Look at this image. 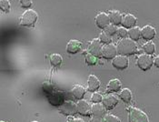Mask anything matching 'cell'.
I'll list each match as a JSON object with an SVG mask.
<instances>
[{"instance_id": "obj_8", "label": "cell", "mask_w": 159, "mask_h": 122, "mask_svg": "<svg viewBox=\"0 0 159 122\" xmlns=\"http://www.w3.org/2000/svg\"><path fill=\"white\" fill-rule=\"evenodd\" d=\"M96 24L100 29H104L106 26H107L110 24V18H109V15L105 12L98 13L95 18Z\"/></svg>"}, {"instance_id": "obj_2", "label": "cell", "mask_w": 159, "mask_h": 122, "mask_svg": "<svg viewBox=\"0 0 159 122\" xmlns=\"http://www.w3.org/2000/svg\"><path fill=\"white\" fill-rule=\"evenodd\" d=\"M37 13L33 9H27L25 11L20 18V25L23 26H33L37 21Z\"/></svg>"}, {"instance_id": "obj_28", "label": "cell", "mask_w": 159, "mask_h": 122, "mask_svg": "<svg viewBox=\"0 0 159 122\" xmlns=\"http://www.w3.org/2000/svg\"><path fill=\"white\" fill-rule=\"evenodd\" d=\"M0 8L4 12H8L10 10V2L8 0H0Z\"/></svg>"}, {"instance_id": "obj_33", "label": "cell", "mask_w": 159, "mask_h": 122, "mask_svg": "<svg viewBox=\"0 0 159 122\" xmlns=\"http://www.w3.org/2000/svg\"><path fill=\"white\" fill-rule=\"evenodd\" d=\"M154 65H155L157 68H159V56L155 58V59H154Z\"/></svg>"}, {"instance_id": "obj_20", "label": "cell", "mask_w": 159, "mask_h": 122, "mask_svg": "<svg viewBox=\"0 0 159 122\" xmlns=\"http://www.w3.org/2000/svg\"><path fill=\"white\" fill-rule=\"evenodd\" d=\"M49 101L52 105H61L64 102V95L62 93H50Z\"/></svg>"}, {"instance_id": "obj_6", "label": "cell", "mask_w": 159, "mask_h": 122, "mask_svg": "<svg viewBox=\"0 0 159 122\" xmlns=\"http://www.w3.org/2000/svg\"><path fill=\"white\" fill-rule=\"evenodd\" d=\"M117 48L114 44H107L103 46L102 57L106 59H113L117 55Z\"/></svg>"}, {"instance_id": "obj_32", "label": "cell", "mask_w": 159, "mask_h": 122, "mask_svg": "<svg viewBox=\"0 0 159 122\" xmlns=\"http://www.w3.org/2000/svg\"><path fill=\"white\" fill-rule=\"evenodd\" d=\"M32 3H33V0H20V5L24 8L30 7L32 6Z\"/></svg>"}, {"instance_id": "obj_29", "label": "cell", "mask_w": 159, "mask_h": 122, "mask_svg": "<svg viewBox=\"0 0 159 122\" xmlns=\"http://www.w3.org/2000/svg\"><path fill=\"white\" fill-rule=\"evenodd\" d=\"M103 122H120V120H119V118H117L115 115L108 114L103 118Z\"/></svg>"}, {"instance_id": "obj_3", "label": "cell", "mask_w": 159, "mask_h": 122, "mask_svg": "<svg viewBox=\"0 0 159 122\" xmlns=\"http://www.w3.org/2000/svg\"><path fill=\"white\" fill-rule=\"evenodd\" d=\"M129 122H149L147 115L139 109L132 108L128 115Z\"/></svg>"}, {"instance_id": "obj_35", "label": "cell", "mask_w": 159, "mask_h": 122, "mask_svg": "<svg viewBox=\"0 0 159 122\" xmlns=\"http://www.w3.org/2000/svg\"><path fill=\"white\" fill-rule=\"evenodd\" d=\"M67 122H84V120H81V119L72 118V119H70V120H69Z\"/></svg>"}, {"instance_id": "obj_36", "label": "cell", "mask_w": 159, "mask_h": 122, "mask_svg": "<svg viewBox=\"0 0 159 122\" xmlns=\"http://www.w3.org/2000/svg\"><path fill=\"white\" fill-rule=\"evenodd\" d=\"M1 122H7V121H3V120H2V121H1Z\"/></svg>"}, {"instance_id": "obj_30", "label": "cell", "mask_w": 159, "mask_h": 122, "mask_svg": "<svg viewBox=\"0 0 159 122\" xmlns=\"http://www.w3.org/2000/svg\"><path fill=\"white\" fill-rule=\"evenodd\" d=\"M103 98H104V97L102 96L101 93L96 91V92H93V95H92V97H91V101L94 102V103H100V102H102Z\"/></svg>"}, {"instance_id": "obj_15", "label": "cell", "mask_w": 159, "mask_h": 122, "mask_svg": "<svg viewBox=\"0 0 159 122\" xmlns=\"http://www.w3.org/2000/svg\"><path fill=\"white\" fill-rule=\"evenodd\" d=\"M136 17L132 14H126L123 16L122 19V26L125 27V28H131L134 27L136 25Z\"/></svg>"}, {"instance_id": "obj_21", "label": "cell", "mask_w": 159, "mask_h": 122, "mask_svg": "<svg viewBox=\"0 0 159 122\" xmlns=\"http://www.w3.org/2000/svg\"><path fill=\"white\" fill-rule=\"evenodd\" d=\"M119 98H121L125 103H129L133 98L132 91L129 88H123L119 93Z\"/></svg>"}, {"instance_id": "obj_13", "label": "cell", "mask_w": 159, "mask_h": 122, "mask_svg": "<svg viewBox=\"0 0 159 122\" xmlns=\"http://www.w3.org/2000/svg\"><path fill=\"white\" fill-rule=\"evenodd\" d=\"M156 34H157V31L155 27L150 25H147L143 28H141V36L146 40H148V41L152 40L156 37Z\"/></svg>"}, {"instance_id": "obj_16", "label": "cell", "mask_w": 159, "mask_h": 122, "mask_svg": "<svg viewBox=\"0 0 159 122\" xmlns=\"http://www.w3.org/2000/svg\"><path fill=\"white\" fill-rule=\"evenodd\" d=\"M87 86H88V90L91 92H96L100 87V80L98 77L95 75H90L88 77V81H87Z\"/></svg>"}, {"instance_id": "obj_1", "label": "cell", "mask_w": 159, "mask_h": 122, "mask_svg": "<svg viewBox=\"0 0 159 122\" xmlns=\"http://www.w3.org/2000/svg\"><path fill=\"white\" fill-rule=\"evenodd\" d=\"M117 52L119 55L123 56H131L137 52V45L135 40L130 37H124L117 43Z\"/></svg>"}, {"instance_id": "obj_11", "label": "cell", "mask_w": 159, "mask_h": 122, "mask_svg": "<svg viewBox=\"0 0 159 122\" xmlns=\"http://www.w3.org/2000/svg\"><path fill=\"white\" fill-rule=\"evenodd\" d=\"M76 107L77 112L82 116H89L91 114V105L86 100L80 99L76 103Z\"/></svg>"}, {"instance_id": "obj_19", "label": "cell", "mask_w": 159, "mask_h": 122, "mask_svg": "<svg viewBox=\"0 0 159 122\" xmlns=\"http://www.w3.org/2000/svg\"><path fill=\"white\" fill-rule=\"evenodd\" d=\"M121 81L117 78L111 79L107 84V91L108 92H117L121 89Z\"/></svg>"}, {"instance_id": "obj_34", "label": "cell", "mask_w": 159, "mask_h": 122, "mask_svg": "<svg viewBox=\"0 0 159 122\" xmlns=\"http://www.w3.org/2000/svg\"><path fill=\"white\" fill-rule=\"evenodd\" d=\"M90 122H103V120H101V118H98V117H94Z\"/></svg>"}, {"instance_id": "obj_9", "label": "cell", "mask_w": 159, "mask_h": 122, "mask_svg": "<svg viewBox=\"0 0 159 122\" xmlns=\"http://www.w3.org/2000/svg\"><path fill=\"white\" fill-rule=\"evenodd\" d=\"M128 59L126 56H123V55H118L116 56V58L113 59V61H112V65L117 68V69H125L127 67H128Z\"/></svg>"}, {"instance_id": "obj_17", "label": "cell", "mask_w": 159, "mask_h": 122, "mask_svg": "<svg viewBox=\"0 0 159 122\" xmlns=\"http://www.w3.org/2000/svg\"><path fill=\"white\" fill-rule=\"evenodd\" d=\"M71 93H72L74 98L80 100V99H82V98H84V96L86 94V88L82 85H78L77 84V85H75L72 87Z\"/></svg>"}, {"instance_id": "obj_37", "label": "cell", "mask_w": 159, "mask_h": 122, "mask_svg": "<svg viewBox=\"0 0 159 122\" xmlns=\"http://www.w3.org/2000/svg\"><path fill=\"white\" fill-rule=\"evenodd\" d=\"M32 122H38V121H32Z\"/></svg>"}, {"instance_id": "obj_26", "label": "cell", "mask_w": 159, "mask_h": 122, "mask_svg": "<svg viewBox=\"0 0 159 122\" xmlns=\"http://www.w3.org/2000/svg\"><path fill=\"white\" fill-rule=\"evenodd\" d=\"M99 40L103 43V44H110L112 42V36L107 34L106 32H102L99 35Z\"/></svg>"}, {"instance_id": "obj_23", "label": "cell", "mask_w": 159, "mask_h": 122, "mask_svg": "<svg viewBox=\"0 0 159 122\" xmlns=\"http://www.w3.org/2000/svg\"><path fill=\"white\" fill-rule=\"evenodd\" d=\"M49 59H50L51 65L54 66V67L61 66L62 62H63V58H62L61 55H59V54H52Z\"/></svg>"}, {"instance_id": "obj_10", "label": "cell", "mask_w": 159, "mask_h": 122, "mask_svg": "<svg viewBox=\"0 0 159 122\" xmlns=\"http://www.w3.org/2000/svg\"><path fill=\"white\" fill-rule=\"evenodd\" d=\"M117 103H118V98L116 95H111V94L106 95L102 100V104L106 107L107 110H113L117 105Z\"/></svg>"}, {"instance_id": "obj_27", "label": "cell", "mask_w": 159, "mask_h": 122, "mask_svg": "<svg viewBox=\"0 0 159 122\" xmlns=\"http://www.w3.org/2000/svg\"><path fill=\"white\" fill-rule=\"evenodd\" d=\"M98 62V58L94 56L93 54H86V63L89 66H95Z\"/></svg>"}, {"instance_id": "obj_14", "label": "cell", "mask_w": 159, "mask_h": 122, "mask_svg": "<svg viewBox=\"0 0 159 122\" xmlns=\"http://www.w3.org/2000/svg\"><path fill=\"white\" fill-rule=\"evenodd\" d=\"M81 48H82V44L80 41L76 39H71L68 41L66 45V51L69 54H75L81 50Z\"/></svg>"}, {"instance_id": "obj_31", "label": "cell", "mask_w": 159, "mask_h": 122, "mask_svg": "<svg viewBox=\"0 0 159 122\" xmlns=\"http://www.w3.org/2000/svg\"><path fill=\"white\" fill-rule=\"evenodd\" d=\"M117 33H118V35H119V37H121L122 38L124 37H125L126 36H128V31H127V28H125V27H119L118 28V31H117Z\"/></svg>"}, {"instance_id": "obj_5", "label": "cell", "mask_w": 159, "mask_h": 122, "mask_svg": "<svg viewBox=\"0 0 159 122\" xmlns=\"http://www.w3.org/2000/svg\"><path fill=\"white\" fill-rule=\"evenodd\" d=\"M102 44L103 43L99 40V38L93 39L88 46V53L93 54L97 58L102 57V49H103Z\"/></svg>"}, {"instance_id": "obj_12", "label": "cell", "mask_w": 159, "mask_h": 122, "mask_svg": "<svg viewBox=\"0 0 159 122\" xmlns=\"http://www.w3.org/2000/svg\"><path fill=\"white\" fill-rule=\"evenodd\" d=\"M107 109L103 104L100 103H94L91 106V114L94 117H98V118H104L107 114Z\"/></svg>"}, {"instance_id": "obj_4", "label": "cell", "mask_w": 159, "mask_h": 122, "mask_svg": "<svg viewBox=\"0 0 159 122\" xmlns=\"http://www.w3.org/2000/svg\"><path fill=\"white\" fill-rule=\"evenodd\" d=\"M136 64L138 68L144 71H147L148 69L151 68V67L154 64V59L151 57V55L148 54H142L140 55L137 59H136Z\"/></svg>"}, {"instance_id": "obj_22", "label": "cell", "mask_w": 159, "mask_h": 122, "mask_svg": "<svg viewBox=\"0 0 159 122\" xmlns=\"http://www.w3.org/2000/svg\"><path fill=\"white\" fill-rule=\"evenodd\" d=\"M128 36L131 39L137 41L139 40V38L142 37L141 36V28L138 27V26H134V27H131L129 28V31H128Z\"/></svg>"}, {"instance_id": "obj_24", "label": "cell", "mask_w": 159, "mask_h": 122, "mask_svg": "<svg viewBox=\"0 0 159 122\" xmlns=\"http://www.w3.org/2000/svg\"><path fill=\"white\" fill-rule=\"evenodd\" d=\"M143 49L145 51L146 54H148V55H153L155 52H156V45L151 42V41H148L146 44H144L143 46Z\"/></svg>"}, {"instance_id": "obj_25", "label": "cell", "mask_w": 159, "mask_h": 122, "mask_svg": "<svg viewBox=\"0 0 159 122\" xmlns=\"http://www.w3.org/2000/svg\"><path fill=\"white\" fill-rule=\"evenodd\" d=\"M117 31H118V28L116 27V26L112 24V23L104 28V32H106L107 34H108V35H110V36L116 35V34L117 33Z\"/></svg>"}, {"instance_id": "obj_18", "label": "cell", "mask_w": 159, "mask_h": 122, "mask_svg": "<svg viewBox=\"0 0 159 122\" xmlns=\"http://www.w3.org/2000/svg\"><path fill=\"white\" fill-rule=\"evenodd\" d=\"M108 15H109L110 22L112 23V24L117 26V25H119L122 23V19H123L122 14L119 12V11H117V10H112V11L109 12Z\"/></svg>"}, {"instance_id": "obj_7", "label": "cell", "mask_w": 159, "mask_h": 122, "mask_svg": "<svg viewBox=\"0 0 159 122\" xmlns=\"http://www.w3.org/2000/svg\"><path fill=\"white\" fill-rule=\"evenodd\" d=\"M62 114L66 115V116H74L77 113V107L76 104L74 103L73 101H66L62 104L61 109H60Z\"/></svg>"}]
</instances>
